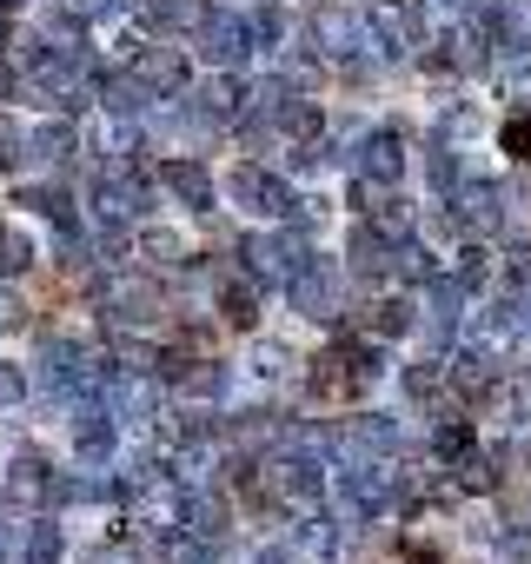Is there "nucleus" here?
I'll list each match as a JSON object with an SVG mask.
<instances>
[{"instance_id": "f257e3e1", "label": "nucleus", "mask_w": 531, "mask_h": 564, "mask_svg": "<svg viewBox=\"0 0 531 564\" xmlns=\"http://www.w3.org/2000/svg\"><path fill=\"white\" fill-rule=\"evenodd\" d=\"M47 485H54V471H47V458H41V452H21V458L8 465V498H14V505L47 498Z\"/></svg>"}, {"instance_id": "f03ea898", "label": "nucleus", "mask_w": 531, "mask_h": 564, "mask_svg": "<svg viewBox=\"0 0 531 564\" xmlns=\"http://www.w3.org/2000/svg\"><path fill=\"white\" fill-rule=\"evenodd\" d=\"M166 186H173L193 213H206V206H213V180H206V166H199V160H166Z\"/></svg>"}, {"instance_id": "7ed1b4c3", "label": "nucleus", "mask_w": 531, "mask_h": 564, "mask_svg": "<svg viewBox=\"0 0 531 564\" xmlns=\"http://www.w3.org/2000/svg\"><path fill=\"white\" fill-rule=\"evenodd\" d=\"M28 153H34V160H47V166H61V160L74 153V127H67V120L34 127V133H28Z\"/></svg>"}, {"instance_id": "20e7f679", "label": "nucleus", "mask_w": 531, "mask_h": 564, "mask_svg": "<svg viewBox=\"0 0 531 564\" xmlns=\"http://www.w3.org/2000/svg\"><path fill=\"white\" fill-rule=\"evenodd\" d=\"M21 557H28V564H54V557H61V531H54V518H34V524L21 531Z\"/></svg>"}, {"instance_id": "39448f33", "label": "nucleus", "mask_w": 531, "mask_h": 564, "mask_svg": "<svg viewBox=\"0 0 531 564\" xmlns=\"http://www.w3.org/2000/svg\"><path fill=\"white\" fill-rule=\"evenodd\" d=\"M34 265V239L21 226H0V272H28Z\"/></svg>"}, {"instance_id": "423d86ee", "label": "nucleus", "mask_w": 531, "mask_h": 564, "mask_svg": "<svg viewBox=\"0 0 531 564\" xmlns=\"http://www.w3.org/2000/svg\"><path fill=\"white\" fill-rule=\"evenodd\" d=\"M21 399H28V372L0 359V405H21Z\"/></svg>"}, {"instance_id": "0eeeda50", "label": "nucleus", "mask_w": 531, "mask_h": 564, "mask_svg": "<svg viewBox=\"0 0 531 564\" xmlns=\"http://www.w3.org/2000/svg\"><path fill=\"white\" fill-rule=\"evenodd\" d=\"M80 564H140V551H133V544H94Z\"/></svg>"}, {"instance_id": "6e6552de", "label": "nucleus", "mask_w": 531, "mask_h": 564, "mask_svg": "<svg viewBox=\"0 0 531 564\" xmlns=\"http://www.w3.org/2000/svg\"><path fill=\"white\" fill-rule=\"evenodd\" d=\"M226 319L232 326H252V293L246 286H226Z\"/></svg>"}, {"instance_id": "1a4fd4ad", "label": "nucleus", "mask_w": 531, "mask_h": 564, "mask_svg": "<svg viewBox=\"0 0 531 564\" xmlns=\"http://www.w3.org/2000/svg\"><path fill=\"white\" fill-rule=\"evenodd\" d=\"M173 564H213V551L206 544H173Z\"/></svg>"}, {"instance_id": "9d476101", "label": "nucleus", "mask_w": 531, "mask_h": 564, "mask_svg": "<svg viewBox=\"0 0 531 564\" xmlns=\"http://www.w3.org/2000/svg\"><path fill=\"white\" fill-rule=\"evenodd\" d=\"M14 319H21V300H14V293H8V286H0V333H8V326H14Z\"/></svg>"}]
</instances>
